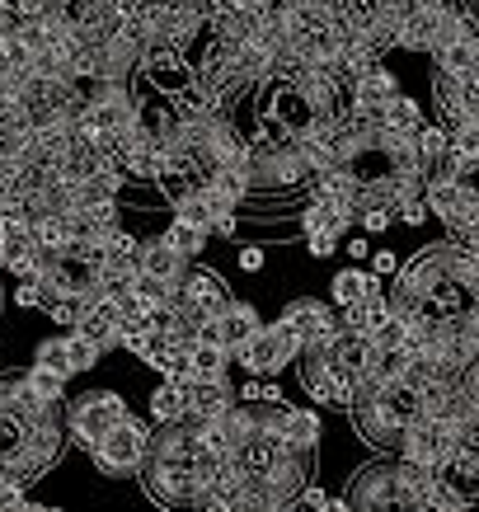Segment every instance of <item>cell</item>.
I'll return each instance as SVG.
<instances>
[{
  "label": "cell",
  "mask_w": 479,
  "mask_h": 512,
  "mask_svg": "<svg viewBox=\"0 0 479 512\" xmlns=\"http://www.w3.org/2000/svg\"><path fill=\"white\" fill-rule=\"evenodd\" d=\"M146 437H151V428L127 409L123 419L113 423L109 433L99 437L90 447V461L99 466V475H113V480H127V475H137L141 470V456H146Z\"/></svg>",
  "instance_id": "cell-1"
},
{
  "label": "cell",
  "mask_w": 479,
  "mask_h": 512,
  "mask_svg": "<svg viewBox=\"0 0 479 512\" xmlns=\"http://www.w3.org/2000/svg\"><path fill=\"white\" fill-rule=\"evenodd\" d=\"M334 306H353V301H362V296L371 292H381V278L371 273V268L353 264V268H343V273H334Z\"/></svg>",
  "instance_id": "cell-11"
},
{
  "label": "cell",
  "mask_w": 479,
  "mask_h": 512,
  "mask_svg": "<svg viewBox=\"0 0 479 512\" xmlns=\"http://www.w3.org/2000/svg\"><path fill=\"white\" fill-rule=\"evenodd\" d=\"M226 301H231V287H226L217 273H202V268H188L184 278L170 287V306L188 311L193 320H207V315H217Z\"/></svg>",
  "instance_id": "cell-5"
},
{
  "label": "cell",
  "mask_w": 479,
  "mask_h": 512,
  "mask_svg": "<svg viewBox=\"0 0 479 512\" xmlns=\"http://www.w3.org/2000/svg\"><path fill=\"white\" fill-rule=\"evenodd\" d=\"M348 508H404V484H400V461H376V466L357 470L348 494H343Z\"/></svg>",
  "instance_id": "cell-4"
},
{
  "label": "cell",
  "mask_w": 479,
  "mask_h": 512,
  "mask_svg": "<svg viewBox=\"0 0 479 512\" xmlns=\"http://www.w3.org/2000/svg\"><path fill=\"white\" fill-rule=\"evenodd\" d=\"M165 240H170L184 259H198L202 249H207V240H212V231L202 226V221H188V217H170V231H165Z\"/></svg>",
  "instance_id": "cell-14"
},
{
  "label": "cell",
  "mask_w": 479,
  "mask_h": 512,
  "mask_svg": "<svg viewBox=\"0 0 479 512\" xmlns=\"http://www.w3.org/2000/svg\"><path fill=\"white\" fill-rule=\"evenodd\" d=\"M296 372H301V386H306L310 400L334 404V409H348V400H353V386H343L339 376L329 372V362L320 353H301V357H296Z\"/></svg>",
  "instance_id": "cell-7"
},
{
  "label": "cell",
  "mask_w": 479,
  "mask_h": 512,
  "mask_svg": "<svg viewBox=\"0 0 479 512\" xmlns=\"http://www.w3.org/2000/svg\"><path fill=\"white\" fill-rule=\"evenodd\" d=\"M15 38H19L24 47H29V57H33V52H43V47H47L43 19H19V24H15Z\"/></svg>",
  "instance_id": "cell-22"
},
{
  "label": "cell",
  "mask_w": 479,
  "mask_h": 512,
  "mask_svg": "<svg viewBox=\"0 0 479 512\" xmlns=\"http://www.w3.org/2000/svg\"><path fill=\"white\" fill-rule=\"evenodd\" d=\"M296 353H301V343H296V334L287 325H263L249 334L240 348H231V362H240L249 376H278L282 367H292Z\"/></svg>",
  "instance_id": "cell-3"
},
{
  "label": "cell",
  "mask_w": 479,
  "mask_h": 512,
  "mask_svg": "<svg viewBox=\"0 0 479 512\" xmlns=\"http://www.w3.org/2000/svg\"><path fill=\"white\" fill-rule=\"evenodd\" d=\"M43 311L52 315V325L71 329V325H76V315H80V306H76V301H43Z\"/></svg>",
  "instance_id": "cell-28"
},
{
  "label": "cell",
  "mask_w": 479,
  "mask_h": 512,
  "mask_svg": "<svg viewBox=\"0 0 479 512\" xmlns=\"http://www.w3.org/2000/svg\"><path fill=\"white\" fill-rule=\"evenodd\" d=\"M278 320L296 334L301 353H306V348H320V343L339 329V311H334V306H325V301H315V296H296ZM301 353H296V357H301Z\"/></svg>",
  "instance_id": "cell-6"
},
{
  "label": "cell",
  "mask_w": 479,
  "mask_h": 512,
  "mask_svg": "<svg viewBox=\"0 0 479 512\" xmlns=\"http://www.w3.org/2000/svg\"><path fill=\"white\" fill-rule=\"evenodd\" d=\"M10 5H15V15H19V19H43L52 0H10Z\"/></svg>",
  "instance_id": "cell-32"
},
{
  "label": "cell",
  "mask_w": 479,
  "mask_h": 512,
  "mask_svg": "<svg viewBox=\"0 0 479 512\" xmlns=\"http://www.w3.org/2000/svg\"><path fill=\"white\" fill-rule=\"evenodd\" d=\"M188 414V395L184 386H174V381H160L151 395V419L155 423H174V419H184Z\"/></svg>",
  "instance_id": "cell-15"
},
{
  "label": "cell",
  "mask_w": 479,
  "mask_h": 512,
  "mask_svg": "<svg viewBox=\"0 0 479 512\" xmlns=\"http://www.w3.org/2000/svg\"><path fill=\"white\" fill-rule=\"evenodd\" d=\"M29 484L15 480V475H0V508H29Z\"/></svg>",
  "instance_id": "cell-23"
},
{
  "label": "cell",
  "mask_w": 479,
  "mask_h": 512,
  "mask_svg": "<svg viewBox=\"0 0 479 512\" xmlns=\"http://www.w3.org/2000/svg\"><path fill=\"white\" fill-rule=\"evenodd\" d=\"M137 273H151V278H160V282H179L188 273V264H193V259H184V254H179V249L170 245V240H165V235H155V240H141V259H137Z\"/></svg>",
  "instance_id": "cell-8"
},
{
  "label": "cell",
  "mask_w": 479,
  "mask_h": 512,
  "mask_svg": "<svg viewBox=\"0 0 479 512\" xmlns=\"http://www.w3.org/2000/svg\"><path fill=\"white\" fill-rule=\"evenodd\" d=\"M212 320H217V334H221V343H226V353H231V348H240V343L259 329V311H254L249 301H235V296L221 306L217 315H212Z\"/></svg>",
  "instance_id": "cell-9"
},
{
  "label": "cell",
  "mask_w": 479,
  "mask_h": 512,
  "mask_svg": "<svg viewBox=\"0 0 479 512\" xmlns=\"http://www.w3.org/2000/svg\"><path fill=\"white\" fill-rule=\"evenodd\" d=\"M127 414V400L118 395V390H85L80 400L62 404V428L71 442H80V447L90 451L99 437L109 433L113 423Z\"/></svg>",
  "instance_id": "cell-2"
},
{
  "label": "cell",
  "mask_w": 479,
  "mask_h": 512,
  "mask_svg": "<svg viewBox=\"0 0 479 512\" xmlns=\"http://www.w3.org/2000/svg\"><path fill=\"white\" fill-rule=\"evenodd\" d=\"M320 437H325L320 414H315V409H296V404H292V409H287V433H282V447L315 456V451H320Z\"/></svg>",
  "instance_id": "cell-10"
},
{
  "label": "cell",
  "mask_w": 479,
  "mask_h": 512,
  "mask_svg": "<svg viewBox=\"0 0 479 512\" xmlns=\"http://www.w3.org/2000/svg\"><path fill=\"white\" fill-rule=\"evenodd\" d=\"M15 306H19V311H38V306H43V287H38V282H19V287H15Z\"/></svg>",
  "instance_id": "cell-29"
},
{
  "label": "cell",
  "mask_w": 479,
  "mask_h": 512,
  "mask_svg": "<svg viewBox=\"0 0 479 512\" xmlns=\"http://www.w3.org/2000/svg\"><path fill=\"white\" fill-rule=\"evenodd\" d=\"M0 249H5V221H0Z\"/></svg>",
  "instance_id": "cell-35"
},
{
  "label": "cell",
  "mask_w": 479,
  "mask_h": 512,
  "mask_svg": "<svg viewBox=\"0 0 479 512\" xmlns=\"http://www.w3.org/2000/svg\"><path fill=\"white\" fill-rule=\"evenodd\" d=\"M367 259H371V273H376V278H390V273H400V259H395L390 249H371Z\"/></svg>",
  "instance_id": "cell-30"
},
{
  "label": "cell",
  "mask_w": 479,
  "mask_h": 512,
  "mask_svg": "<svg viewBox=\"0 0 479 512\" xmlns=\"http://www.w3.org/2000/svg\"><path fill=\"white\" fill-rule=\"evenodd\" d=\"M188 372L198 376V381H207V376H226L231 372V353H226L221 343L193 339V348H188Z\"/></svg>",
  "instance_id": "cell-13"
},
{
  "label": "cell",
  "mask_w": 479,
  "mask_h": 512,
  "mask_svg": "<svg viewBox=\"0 0 479 512\" xmlns=\"http://www.w3.org/2000/svg\"><path fill=\"white\" fill-rule=\"evenodd\" d=\"M395 212H400L404 226H428V217H433V212H428V202H423V193H418V198H404Z\"/></svg>",
  "instance_id": "cell-25"
},
{
  "label": "cell",
  "mask_w": 479,
  "mask_h": 512,
  "mask_svg": "<svg viewBox=\"0 0 479 512\" xmlns=\"http://www.w3.org/2000/svg\"><path fill=\"white\" fill-rule=\"evenodd\" d=\"M33 362H43V367H52V372H62L66 381H71V362H66V343H62V334L57 339H43L38 348H33Z\"/></svg>",
  "instance_id": "cell-19"
},
{
  "label": "cell",
  "mask_w": 479,
  "mask_h": 512,
  "mask_svg": "<svg viewBox=\"0 0 479 512\" xmlns=\"http://www.w3.org/2000/svg\"><path fill=\"white\" fill-rule=\"evenodd\" d=\"M235 259H240V268H245V273H263V264H268V254H263L259 245H240V254H235Z\"/></svg>",
  "instance_id": "cell-31"
},
{
  "label": "cell",
  "mask_w": 479,
  "mask_h": 512,
  "mask_svg": "<svg viewBox=\"0 0 479 512\" xmlns=\"http://www.w3.org/2000/svg\"><path fill=\"white\" fill-rule=\"evenodd\" d=\"M339 245H343V254H348L353 264H362V259H367V254H371V240H367V231H348V235H343V240H339Z\"/></svg>",
  "instance_id": "cell-27"
},
{
  "label": "cell",
  "mask_w": 479,
  "mask_h": 512,
  "mask_svg": "<svg viewBox=\"0 0 479 512\" xmlns=\"http://www.w3.org/2000/svg\"><path fill=\"white\" fill-rule=\"evenodd\" d=\"M62 343H66V362H71V372H90V367H99V357H104V348H99L90 334H80V329H66Z\"/></svg>",
  "instance_id": "cell-17"
},
{
  "label": "cell",
  "mask_w": 479,
  "mask_h": 512,
  "mask_svg": "<svg viewBox=\"0 0 479 512\" xmlns=\"http://www.w3.org/2000/svg\"><path fill=\"white\" fill-rule=\"evenodd\" d=\"M381 123L395 127V132H414L418 123H423V109H418V99H409V94H390L386 109H381Z\"/></svg>",
  "instance_id": "cell-16"
},
{
  "label": "cell",
  "mask_w": 479,
  "mask_h": 512,
  "mask_svg": "<svg viewBox=\"0 0 479 512\" xmlns=\"http://www.w3.org/2000/svg\"><path fill=\"white\" fill-rule=\"evenodd\" d=\"M174 217H188V221H202V226H212V212H207V198H202V188L184 193V198H174Z\"/></svg>",
  "instance_id": "cell-21"
},
{
  "label": "cell",
  "mask_w": 479,
  "mask_h": 512,
  "mask_svg": "<svg viewBox=\"0 0 479 512\" xmlns=\"http://www.w3.org/2000/svg\"><path fill=\"white\" fill-rule=\"evenodd\" d=\"M306 254L310 259H329V254H339V240L325 231H306Z\"/></svg>",
  "instance_id": "cell-26"
},
{
  "label": "cell",
  "mask_w": 479,
  "mask_h": 512,
  "mask_svg": "<svg viewBox=\"0 0 479 512\" xmlns=\"http://www.w3.org/2000/svg\"><path fill=\"white\" fill-rule=\"evenodd\" d=\"M19 381H24L38 400H66V376L52 372V367H43V362H29V372L19 376Z\"/></svg>",
  "instance_id": "cell-18"
},
{
  "label": "cell",
  "mask_w": 479,
  "mask_h": 512,
  "mask_svg": "<svg viewBox=\"0 0 479 512\" xmlns=\"http://www.w3.org/2000/svg\"><path fill=\"white\" fill-rule=\"evenodd\" d=\"M15 24H19L15 5H10V0H0V38H5V33H15Z\"/></svg>",
  "instance_id": "cell-33"
},
{
  "label": "cell",
  "mask_w": 479,
  "mask_h": 512,
  "mask_svg": "<svg viewBox=\"0 0 479 512\" xmlns=\"http://www.w3.org/2000/svg\"><path fill=\"white\" fill-rule=\"evenodd\" d=\"M465 80L447 76V71H433V99H437V113H442V123H465Z\"/></svg>",
  "instance_id": "cell-12"
},
{
  "label": "cell",
  "mask_w": 479,
  "mask_h": 512,
  "mask_svg": "<svg viewBox=\"0 0 479 512\" xmlns=\"http://www.w3.org/2000/svg\"><path fill=\"white\" fill-rule=\"evenodd\" d=\"M235 400H245V404H259V376H254V381H245V386L235 390Z\"/></svg>",
  "instance_id": "cell-34"
},
{
  "label": "cell",
  "mask_w": 479,
  "mask_h": 512,
  "mask_svg": "<svg viewBox=\"0 0 479 512\" xmlns=\"http://www.w3.org/2000/svg\"><path fill=\"white\" fill-rule=\"evenodd\" d=\"M357 226H362L367 235L390 231V226H395V207H390V202H367V207L357 212Z\"/></svg>",
  "instance_id": "cell-20"
},
{
  "label": "cell",
  "mask_w": 479,
  "mask_h": 512,
  "mask_svg": "<svg viewBox=\"0 0 479 512\" xmlns=\"http://www.w3.org/2000/svg\"><path fill=\"white\" fill-rule=\"evenodd\" d=\"M296 503H306V508H348V503H343V498H334V494H325V489H315V484H301V494H296Z\"/></svg>",
  "instance_id": "cell-24"
}]
</instances>
